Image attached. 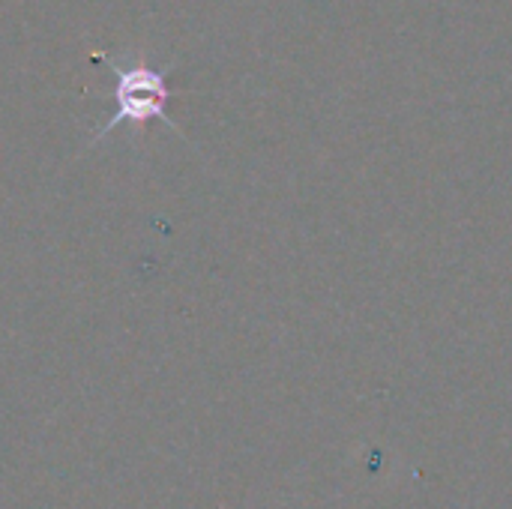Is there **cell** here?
Instances as JSON below:
<instances>
[{"label":"cell","instance_id":"1","mask_svg":"<svg viewBox=\"0 0 512 509\" xmlns=\"http://www.w3.org/2000/svg\"><path fill=\"white\" fill-rule=\"evenodd\" d=\"M96 63H105L114 75V87L105 90V96L114 102L111 117L102 123L99 132H93L90 147L99 144L108 132H114L117 126H132L135 132H141L147 123H165L168 129L180 132L177 123L168 114V102L174 99V90L168 84V66H150L144 60H132V63H117L105 54H93Z\"/></svg>","mask_w":512,"mask_h":509}]
</instances>
